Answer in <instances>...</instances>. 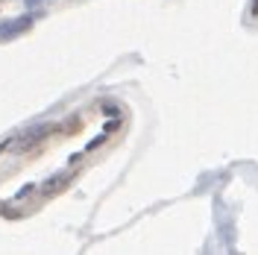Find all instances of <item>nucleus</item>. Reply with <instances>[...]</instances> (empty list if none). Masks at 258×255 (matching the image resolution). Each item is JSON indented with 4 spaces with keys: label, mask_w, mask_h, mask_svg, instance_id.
<instances>
[{
    "label": "nucleus",
    "mask_w": 258,
    "mask_h": 255,
    "mask_svg": "<svg viewBox=\"0 0 258 255\" xmlns=\"http://www.w3.org/2000/svg\"><path fill=\"white\" fill-rule=\"evenodd\" d=\"M32 27V15H21L15 18V21H9V24H3L0 27V38H15V35H21V32H27Z\"/></svg>",
    "instance_id": "f257e3e1"
},
{
    "label": "nucleus",
    "mask_w": 258,
    "mask_h": 255,
    "mask_svg": "<svg viewBox=\"0 0 258 255\" xmlns=\"http://www.w3.org/2000/svg\"><path fill=\"white\" fill-rule=\"evenodd\" d=\"M249 12H252V15H258V0H249Z\"/></svg>",
    "instance_id": "f03ea898"
},
{
    "label": "nucleus",
    "mask_w": 258,
    "mask_h": 255,
    "mask_svg": "<svg viewBox=\"0 0 258 255\" xmlns=\"http://www.w3.org/2000/svg\"><path fill=\"white\" fill-rule=\"evenodd\" d=\"M38 3H44V0H27V6H30V9H32V6H38Z\"/></svg>",
    "instance_id": "7ed1b4c3"
}]
</instances>
